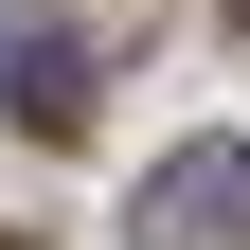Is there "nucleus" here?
<instances>
[{
    "mask_svg": "<svg viewBox=\"0 0 250 250\" xmlns=\"http://www.w3.org/2000/svg\"><path fill=\"white\" fill-rule=\"evenodd\" d=\"M143 250H250V143L197 125L161 179H143Z\"/></svg>",
    "mask_w": 250,
    "mask_h": 250,
    "instance_id": "obj_1",
    "label": "nucleus"
},
{
    "mask_svg": "<svg viewBox=\"0 0 250 250\" xmlns=\"http://www.w3.org/2000/svg\"><path fill=\"white\" fill-rule=\"evenodd\" d=\"M0 107L36 125V143H72L89 125V36H0Z\"/></svg>",
    "mask_w": 250,
    "mask_h": 250,
    "instance_id": "obj_2",
    "label": "nucleus"
}]
</instances>
